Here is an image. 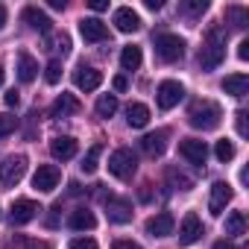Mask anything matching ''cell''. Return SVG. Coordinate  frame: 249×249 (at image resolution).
<instances>
[{
	"label": "cell",
	"instance_id": "e0dca14e",
	"mask_svg": "<svg viewBox=\"0 0 249 249\" xmlns=\"http://www.w3.org/2000/svg\"><path fill=\"white\" fill-rule=\"evenodd\" d=\"M114 27H117L120 33H135V30H141V18H138V12H132L129 6H120V9L114 12Z\"/></svg>",
	"mask_w": 249,
	"mask_h": 249
},
{
	"label": "cell",
	"instance_id": "52a82bcc",
	"mask_svg": "<svg viewBox=\"0 0 249 249\" xmlns=\"http://www.w3.org/2000/svg\"><path fill=\"white\" fill-rule=\"evenodd\" d=\"M38 211H41L38 202H33V199H15L12 208H9V223L12 226H27L30 220L38 217Z\"/></svg>",
	"mask_w": 249,
	"mask_h": 249
},
{
	"label": "cell",
	"instance_id": "ab89813d",
	"mask_svg": "<svg viewBox=\"0 0 249 249\" xmlns=\"http://www.w3.org/2000/svg\"><path fill=\"white\" fill-rule=\"evenodd\" d=\"M3 100H6V106H9V108L21 103V97H18V91H15V88H12V91H6V97H3Z\"/></svg>",
	"mask_w": 249,
	"mask_h": 249
},
{
	"label": "cell",
	"instance_id": "603a6c76",
	"mask_svg": "<svg viewBox=\"0 0 249 249\" xmlns=\"http://www.w3.org/2000/svg\"><path fill=\"white\" fill-rule=\"evenodd\" d=\"M223 91L231 94V97H246V91H249V76H246V73H231V76H226V79H223Z\"/></svg>",
	"mask_w": 249,
	"mask_h": 249
},
{
	"label": "cell",
	"instance_id": "f1b7e54d",
	"mask_svg": "<svg viewBox=\"0 0 249 249\" xmlns=\"http://www.w3.org/2000/svg\"><path fill=\"white\" fill-rule=\"evenodd\" d=\"M100 156H103V144H94L88 153H85V159H82V173H94L97 170V161H100Z\"/></svg>",
	"mask_w": 249,
	"mask_h": 249
},
{
	"label": "cell",
	"instance_id": "484cf974",
	"mask_svg": "<svg viewBox=\"0 0 249 249\" xmlns=\"http://www.w3.org/2000/svg\"><path fill=\"white\" fill-rule=\"evenodd\" d=\"M226 234H231V237L246 234V214H243V211H231V214L226 217Z\"/></svg>",
	"mask_w": 249,
	"mask_h": 249
},
{
	"label": "cell",
	"instance_id": "6da1fadb",
	"mask_svg": "<svg viewBox=\"0 0 249 249\" xmlns=\"http://www.w3.org/2000/svg\"><path fill=\"white\" fill-rule=\"evenodd\" d=\"M223 59H226V33H223V27H208L202 50H199V68L214 71V68H220Z\"/></svg>",
	"mask_w": 249,
	"mask_h": 249
},
{
	"label": "cell",
	"instance_id": "d4e9b609",
	"mask_svg": "<svg viewBox=\"0 0 249 249\" xmlns=\"http://www.w3.org/2000/svg\"><path fill=\"white\" fill-rule=\"evenodd\" d=\"M141 47H135V44H129V47H123V53H120V68L123 71H138L141 68Z\"/></svg>",
	"mask_w": 249,
	"mask_h": 249
},
{
	"label": "cell",
	"instance_id": "f6af8a7d",
	"mask_svg": "<svg viewBox=\"0 0 249 249\" xmlns=\"http://www.w3.org/2000/svg\"><path fill=\"white\" fill-rule=\"evenodd\" d=\"M68 188H71V194H73V196H79V194H82V188H79V182H71Z\"/></svg>",
	"mask_w": 249,
	"mask_h": 249
},
{
	"label": "cell",
	"instance_id": "d590c367",
	"mask_svg": "<svg viewBox=\"0 0 249 249\" xmlns=\"http://www.w3.org/2000/svg\"><path fill=\"white\" fill-rule=\"evenodd\" d=\"M68 249H97V240H91V237H76V240H71Z\"/></svg>",
	"mask_w": 249,
	"mask_h": 249
},
{
	"label": "cell",
	"instance_id": "cb8c5ba5",
	"mask_svg": "<svg viewBox=\"0 0 249 249\" xmlns=\"http://www.w3.org/2000/svg\"><path fill=\"white\" fill-rule=\"evenodd\" d=\"M24 21H27L33 30H38V33H50V24H53L38 6H27V9H24Z\"/></svg>",
	"mask_w": 249,
	"mask_h": 249
},
{
	"label": "cell",
	"instance_id": "f35d334b",
	"mask_svg": "<svg viewBox=\"0 0 249 249\" xmlns=\"http://www.w3.org/2000/svg\"><path fill=\"white\" fill-rule=\"evenodd\" d=\"M111 249H141V243H132V240H114Z\"/></svg>",
	"mask_w": 249,
	"mask_h": 249
},
{
	"label": "cell",
	"instance_id": "5bb4252c",
	"mask_svg": "<svg viewBox=\"0 0 249 249\" xmlns=\"http://www.w3.org/2000/svg\"><path fill=\"white\" fill-rule=\"evenodd\" d=\"M73 82H76L79 91H97L100 82H103V73H100L97 68H85V65H79L76 73H73Z\"/></svg>",
	"mask_w": 249,
	"mask_h": 249
},
{
	"label": "cell",
	"instance_id": "9c48e42d",
	"mask_svg": "<svg viewBox=\"0 0 249 249\" xmlns=\"http://www.w3.org/2000/svg\"><path fill=\"white\" fill-rule=\"evenodd\" d=\"M185 97V88H182V82H176V79H167V82H161L159 85V91H156V100H159V106L167 111V108H173V106H179V100Z\"/></svg>",
	"mask_w": 249,
	"mask_h": 249
},
{
	"label": "cell",
	"instance_id": "7a4b0ae2",
	"mask_svg": "<svg viewBox=\"0 0 249 249\" xmlns=\"http://www.w3.org/2000/svg\"><path fill=\"white\" fill-rule=\"evenodd\" d=\"M220 117H223V108L214 100H196L188 108V123H191L194 129H202V132L217 129L220 126Z\"/></svg>",
	"mask_w": 249,
	"mask_h": 249
},
{
	"label": "cell",
	"instance_id": "60d3db41",
	"mask_svg": "<svg viewBox=\"0 0 249 249\" xmlns=\"http://www.w3.org/2000/svg\"><path fill=\"white\" fill-rule=\"evenodd\" d=\"M111 85H114V91H126V88H129L126 76H114V79H111Z\"/></svg>",
	"mask_w": 249,
	"mask_h": 249
},
{
	"label": "cell",
	"instance_id": "8d00e7d4",
	"mask_svg": "<svg viewBox=\"0 0 249 249\" xmlns=\"http://www.w3.org/2000/svg\"><path fill=\"white\" fill-rule=\"evenodd\" d=\"M234 123H237V135L246 138V135H249V129H246V111H237V114H234Z\"/></svg>",
	"mask_w": 249,
	"mask_h": 249
},
{
	"label": "cell",
	"instance_id": "4fadbf2b",
	"mask_svg": "<svg viewBox=\"0 0 249 249\" xmlns=\"http://www.w3.org/2000/svg\"><path fill=\"white\" fill-rule=\"evenodd\" d=\"M76 150H79V144H76V138H71V135H62V138H53V141H50V156H53L56 161H71V159L76 156Z\"/></svg>",
	"mask_w": 249,
	"mask_h": 249
},
{
	"label": "cell",
	"instance_id": "1f68e13d",
	"mask_svg": "<svg viewBox=\"0 0 249 249\" xmlns=\"http://www.w3.org/2000/svg\"><path fill=\"white\" fill-rule=\"evenodd\" d=\"M226 18H229L234 27H246V21H249V15H246L243 6H229V9H226Z\"/></svg>",
	"mask_w": 249,
	"mask_h": 249
},
{
	"label": "cell",
	"instance_id": "7402d4cb",
	"mask_svg": "<svg viewBox=\"0 0 249 249\" xmlns=\"http://www.w3.org/2000/svg\"><path fill=\"white\" fill-rule=\"evenodd\" d=\"M36 76H38V62H36L30 53L21 50V53H18V79H21V82H33Z\"/></svg>",
	"mask_w": 249,
	"mask_h": 249
},
{
	"label": "cell",
	"instance_id": "74e56055",
	"mask_svg": "<svg viewBox=\"0 0 249 249\" xmlns=\"http://www.w3.org/2000/svg\"><path fill=\"white\" fill-rule=\"evenodd\" d=\"M53 50H59L62 56H68V53H71V38H68V36H59V38H56V47H53Z\"/></svg>",
	"mask_w": 249,
	"mask_h": 249
},
{
	"label": "cell",
	"instance_id": "277c9868",
	"mask_svg": "<svg viewBox=\"0 0 249 249\" xmlns=\"http://www.w3.org/2000/svg\"><path fill=\"white\" fill-rule=\"evenodd\" d=\"M24 173H27V156H9L0 164V182L6 188H15L24 179Z\"/></svg>",
	"mask_w": 249,
	"mask_h": 249
},
{
	"label": "cell",
	"instance_id": "681fc988",
	"mask_svg": "<svg viewBox=\"0 0 249 249\" xmlns=\"http://www.w3.org/2000/svg\"><path fill=\"white\" fill-rule=\"evenodd\" d=\"M0 85H3V68H0Z\"/></svg>",
	"mask_w": 249,
	"mask_h": 249
},
{
	"label": "cell",
	"instance_id": "ba28073f",
	"mask_svg": "<svg viewBox=\"0 0 249 249\" xmlns=\"http://www.w3.org/2000/svg\"><path fill=\"white\" fill-rule=\"evenodd\" d=\"M231 196H234V191H231L229 182H214L211 185V196H208V211L214 217H220L226 211V205L231 202Z\"/></svg>",
	"mask_w": 249,
	"mask_h": 249
},
{
	"label": "cell",
	"instance_id": "2e32d148",
	"mask_svg": "<svg viewBox=\"0 0 249 249\" xmlns=\"http://www.w3.org/2000/svg\"><path fill=\"white\" fill-rule=\"evenodd\" d=\"M79 33H82L85 41H94V44L108 38V27L103 21H97V18H82L79 21Z\"/></svg>",
	"mask_w": 249,
	"mask_h": 249
},
{
	"label": "cell",
	"instance_id": "d6a6232c",
	"mask_svg": "<svg viewBox=\"0 0 249 249\" xmlns=\"http://www.w3.org/2000/svg\"><path fill=\"white\" fill-rule=\"evenodd\" d=\"M44 79H47V85H56V82L62 79V62H59V59L47 62V68H44Z\"/></svg>",
	"mask_w": 249,
	"mask_h": 249
},
{
	"label": "cell",
	"instance_id": "b9f144b4",
	"mask_svg": "<svg viewBox=\"0 0 249 249\" xmlns=\"http://www.w3.org/2000/svg\"><path fill=\"white\" fill-rule=\"evenodd\" d=\"M237 59H240V62L249 59V41H240V47H237Z\"/></svg>",
	"mask_w": 249,
	"mask_h": 249
},
{
	"label": "cell",
	"instance_id": "d6986e66",
	"mask_svg": "<svg viewBox=\"0 0 249 249\" xmlns=\"http://www.w3.org/2000/svg\"><path fill=\"white\" fill-rule=\"evenodd\" d=\"M126 123L132 129H144L147 123H150V108L144 103H129L126 106Z\"/></svg>",
	"mask_w": 249,
	"mask_h": 249
},
{
	"label": "cell",
	"instance_id": "30bf717a",
	"mask_svg": "<svg viewBox=\"0 0 249 249\" xmlns=\"http://www.w3.org/2000/svg\"><path fill=\"white\" fill-rule=\"evenodd\" d=\"M59 179H62L59 167H53V164H41V167L36 170V176H33V188L41 191V194H50V191L59 188Z\"/></svg>",
	"mask_w": 249,
	"mask_h": 249
},
{
	"label": "cell",
	"instance_id": "f907efd6",
	"mask_svg": "<svg viewBox=\"0 0 249 249\" xmlns=\"http://www.w3.org/2000/svg\"><path fill=\"white\" fill-rule=\"evenodd\" d=\"M0 217H3V214H0Z\"/></svg>",
	"mask_w": 249,
	"mask_h": 249
},
{
	"label": "cell",
	"instance_id": "3957f363",
	"mask_svg": "<svg viewBox=\"0 0 249 249\" xmlns=\"http://www.w3.org/2000/svg\"><path fill=\"white\" fill-rule=\"evenodd\" d=\"M135 170H138V159H135V153L129 147H120V150H114L108 156V173L111 176H117V179H132Z\"/></svg>",
	"mask_w": 249,
	"mask_h": 249
},
{
	"label": "cell",
	"instance_id": "e575fe53",
	"mask_svg": "<svg viewBox=\"0 0 249 249\" xmlns=\"http://www.w3.org/2000/svg\"><path fill=\"white\" fill-rule=\"evenodd\" d=\"M205 9H208L205 0H191V3H182V12H188V15H202Z\"/></svg>",
	"mask_w": 249,
	"mask_h": 249
},
{
	"label": "cell",
	"instance_id": "8fae6325",
	"mask_svg": "<svg viewBox=\"0 0 249 249\" xmlns=\"http://www.w3.org/2000/svg\"><path fill=\"white\" fill-rule=\"evenodd\" d=\"M199 234H202V223H199V217L194 211H188L185 220L179 223V243L182 246H191L194 240H199Z\"/></svg>",
	"mask_w": 249,
	"mask_h": 249
},
{
	"label": "cell",
	"instance_id": "5b68a950",
	"mask_svg": "<svg viewBox=\"0 0 249 249\" xmlns=\"http://www.w3.org/2000/svg\"><path fill=\"white\" fill-rule=\"evenodd\" d=\"M156 53H159V59H164V62H179V59L185 56V41H182L179 36L164 33V36L156 38Z\"/></svg>",
	"mask_w": 249,
	"mask_h": 249
},
{
	"label": "cell",
	"instance_id": "836d02e7",
	"mask_svg": "<svg viewBox=\"0 0 249 249\" xmlns=\"http://www.w3.org/2000/svg\"><path fill=\"white\" fill-rule=\"evenodd\" d=\"M15 129H18V117H12V114H0V138L12 135Z\"/></svg>",
	"mask_w": 249,
	"mask_h": 249
},
{
	"label": "cell",
	"instance_id": "ffe728a7",
	"mask_svg": "<svg viewBox=\"0 0 249 249\" xmlns=\"http://www.w3.org/2000/svg\"><path fill=\"white\" fill-rule=\"evenodd\" d=\"M79 111V100L73 94H59L53 108H50V117H68V114H76Z\"/></svg>",
	"mask_w": 249,
	"mask_h": 249
},
{
	"label": "cell",
	"instance_id": "4316f807",
	"mask_svg": "<svg viewBox=\"0 0 249 249\" xmlns=\"http://www.w3.org/2000/svg\"><path fill=\"white\" fill-rule=\"evenodd\" d=\"M6 249H50V243H47V240L27 237V234H12V240H9Z\"/></svg>",
	"mask_w": 249,
	"mask_h": 249
},
{
	"label": "cell",
	"instance_id": "83f0119b",
	"mask_svg": "<svg viewBox=\"0 0 249 249\" xmlns=\"http://www.w3.org/2000/svg\"><path fill=\"white\" fill-rule=\"evenodd\" d=\"M114 111H117V97H114V94H103V97L97 100V117L108 120Z\"/></svg>",
	"mask_w": 249,
	"mask_h": 249
},
{
	"label": "cell",
	"instance_id": "bcb514c9",
	"mask_svg": "<svg viewBox=\"0 0 249 249\" xmlns=\"http://www.w3.org/2000/svg\"><path fill=\"white\" fill-rule=\"evenodd\" d=\"M147 9H153V12L161 9V0H147Z\"/></svg>",
	"mask_w": 249,
	"mask_h": 249
},
{
	"label": "cell",
	"instance_id": "ac0fdd59",
	"mask_svg": "<svg viewBox=\"0 0 249 249\" xmlns=\"http://www.w3.org/2000/svg\"><path fill=\"white\" fill-rule=\"evenodd\" d=\"M106 214H108L111 223H120V226L132 220V208H129L126 199H111V196H108V202H106Z\"/></svg>",
	"mask_w": 249,
	"mask_h": 249
},
{
	"label": "cell",
	"instance_id": "c3c4849f",
	"mask_svg": "<svg viewBox=\"0 0 249 249\" xmlns=\"http://www.w3.org/2000/svg\"><path fill=\"white\" fill-rule=\"evenodd\" d=\"M50 9H65V0H50Z\"/></svg>",
	"mask_w": 249,
	"mask_h": 249
},
{
	"label": "cell",
	"instance_id": "4dcf8cb0",
	"mask_svg": "<svg viewBox=\"0 0 249 249\" xmlns=\"http://www.w3.org/2000/svg\"><path fill=\"white\" fill-rule=\"evenodd\" d=\"M214 156L226 164V161H231L234 159V144L229 141V138H223V141H217V147H214Z\"/></svg>",
	"mask_w": 249,
	"mask_h": 249
},
{
	"label": "cell",
	"instance_id": "ee69618b",
	"mask_svg": "<svg viewBox=\"0 0 249 249\" xmlns=\"http://www.w3.org/2000/svg\"><path fill=\"white\" fill-rule=\"evenodd\" d=\"M214 249H234V243H231V240H217Z\"/></svg>",
	"mask_w": 249,
	"mask_h": 249
},
{
	"label": "cell",
	"instance_id": "44dd1931",
	"mask_svg": "<svg viewBox=\"0 0 249 249\" xmlns=\"http://www.w3.org/2000/svg\"><path fill=\"white\" fill-rule=\"evenodd\" d=\"M97 226V217L91 214V211H85V208H76V211H71V217H68V229H73V231H88V229H94Z\"/></svg>",
	"mask_w": 249,
	"mask_h": 249
},
{
	"label": "cell",
	"instance_id": "7bdbcfd3",
	"mask_svg": "<svg viewBox=\"0 0 249 249\" xmlns=\"http://www.w3.org/2000/svg\"><path fill=\"white\" fill-rule=\"evenodd\" d=\"M91 9H94V12H106L108 3H106V0H91Z\"/></svg>",
	"mask_w": 249,
	"mask_h": 249
},
{
	"label": "cell",
	"instance_id": "9a60e30c",
	"mask_svg": "<svg viewBox=\"0 0 249 249\" xmlns=\"http://www.w3.org/2000/svg\"><path fill=\"white\" fill-rule=\"evenodd\" d=\"M173 226H176L173 214L161 211V214H156V217L147 220V234L150 237H167V234H173Z\"/></svg>",
	"mask_w": 249,
	"mask_h": 249
},
{
	"label": "cell",
	"instance_id": "f546056e",
	"mask_svg": "<svg viewBox=\"0 0 249 249\" xmlns=\"http://www.w3.org/2000/svg\"><path fill=\"white\" fill-rule=\"evenodd\" d=\"M167 179H170V185H173L176 191H191V188H194V182H191L185 173H179L176 167H170V170H167Z\"/></svg>",
	"mask_w": 249,
	"mask_h": 249
},
{
	"label": "cell",
	"instance_id": "7c38bea8",
	"mask_svg": "<svg viewBox=\"0 0 249 249\" xmlns=\"http://www.w3.org/2000/svg\"><path fill=\"white\" fill-rule=\"evenodd\" d=\"M141 150L150 156V159H159L164 150H167V129H156V132H147L141 138Z\"/></svg>",
	"mask_w": 249,
	"mask_h": 249
},
{
	"label": "cell",
	"instance_id": "8992f818",
	"mask_svg": "<svg viewBox=\"0 0 249 249\" xmlns=\"http://www.w3.org/2000/svg\"><path fill=\"white\" fill-rule=\"evenodd\" d=\"M179 156H182L188 164L202 167L205 159H208V147H205V141H199V138H185V141H179Z\"/></svg>",
	"mask_w": 249,
	"mask_h": 249
},
{
	"label": "cell",
	"instance_id": "7dc6e473",
	"mask_svg": "<svg viewBox=\"0 0 249 249\" xmlns=\"http://www.w3.org/2000/svg\"><path fill=\"white\" fill-rule=\"evenodd\" d=\"M6 27V6H0V30Z\"/></svg>",
	"mask_w": 249,
	"mask_h": 249
}]
</instances>
